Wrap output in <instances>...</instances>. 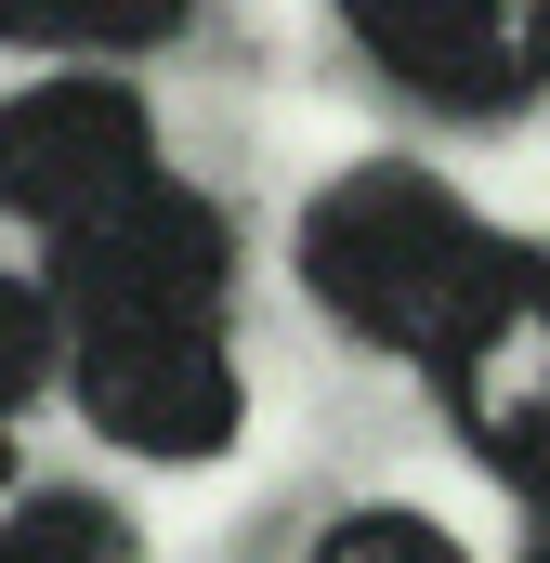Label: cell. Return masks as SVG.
Instances as JSON below:
<instances>
[{"label":"cell","mask_w":550,"mask_h":563,"mask_svg":"<svg viewBox=\"0 0 550 563\" xmlns=\"http://www.w3.org/2000/svg\"><path fill=\"white\" fill-rule=\"evenodd\" d=\"M53 380L79 394V420L106 432V445L170 459V472L223 459L237 420H250V367H237L223 314H119V328H66V367H53Z\"/></svg>","instance_id":"obj_2"},{"label":"cell","mask_w":550,"mask_h":563,"mask_svg":"<svg viewBox=\"0 0 550 563\" xmlns=\"http://www.w3.org/2000/svg\"><path fill=\"white\" fill-rule=\"evenodd\" d=\"M223 276H237V236H223V210L197 197V184H170V170H144L119 184L106 210H79V223H53V314L66 328H119V314H223Z\"/></svg>","instance_id":"obj_3"},{"label":"cell","mask_w":550,"mask_h":563,"mask_svg":"<svg viewBox=\"0 0 550 563\" xmlns=\"http://www.w3.org/2000/svg\"><path fill=\"white\" fill-rule=\"evenodd\" d=\"M53 367H66V314H53V288L0 263V420H13V407L53 380Z\"/></svg>","instance_id":"obj_9"},{"label":"cell","mask_w":550,"mask_h":563,"mask_svg":"<svg viewBox=\"0 0 550 563\" xmlns=\"http://www.w3.org/2000/svg\"><path fill=\"white\" fill-rule=\"evenodd\" d=\"M498 263H512V236H485L407 157H367V170L315 184V210H301V288H315V314L354 328L367 354H407V367L459 328V301Z\"/></svg>","instance_id":"obj_1"},{"label":"cell","mask_w":550,"mask_h":563,"mask_svg":"<svg viewBox=\"0 0 550 563\" xmlns=\"http://www.w3.org/2000/svg\"><path fill=\"white\" fill-rule=\"evenodd\" d=\"M197 0H0V40H40V53H157Z\"/></svg>","instance_id":"obj_8"},{"label":"cell","mask_w":550,"mask_h":563,"mask_svg":"<svg viewBox=\"0 0 550 563\" xmlns=\"http://www.w3.org/2000/svg\"><path fill=\"white\" fill-rule=\"evenodd\" d=\"M341 40L432 106H525L550 79V0H341Z\"/></svg>","instance_id":"obj_6"},{"label":"cell","mask_w":550,"mask_h":563,"mask_svg":"<svg viewBox=\"0 0 550 563\" xmlns=\"http://www.w3.org/2000/svg\"><path fill=\"white\" fill-rule=\"evenodd\" d=\"M525 563H550V511H538V538H525Z\"/></svg>","instance_id":"obj_11"},{"label":"cell","mask_w":550,"mask_h":563,"mask_svg":"<svg viewBox=\"0 0 550 563\" xmlns=\"http://www.w3.org/2000/svg\"><path fill=\"white\" fill-rule=\"evenodd\" d=\"M419 367H432L459 445H472L525 511H550V263L538 250H512L498 276L472 288L459 328H446Z\"/></svg>","instance_id":"obj_4"},{"label":"cell","mask_w":550,"mask_h":563,"mask_svg":"<svg viewBox=\"0 0 550 563\" xmlns=\"http://www.w3.org/2000/svg\"><path fill=\"white\" fill-rule=\"evenodd\" d=\"M0 563H144V538L92 485H0Z\"/></svg>","instance_id":"obj_7"},{"label":"cell","mask_w":550,"mask_h":563,"mask_svg":"<svg viewBox=\"0 0 550 563\" xmlns=\"http://www.w3.org/2000/svg\"><path fill=\"white\" fill-rule=\"evenodd\" d=\"M144 170H157V119H144V92L119 66H53V79L0 92V210L13 223L53 236V223L106 210Z\"/></svg>","instance_id":"obj_5"},{"label":"cell","mask_w":550,"mask_h":563,"mask_svg":"<svg viewBox=\"0 0 550 563\" xmlns=\"http://www.w3.org/2000/svg\"><path fill=\"white\" fill-rule=\"evenodd\" d=\"M301 563H472V551H459V538H446L432 511L381 498V511H341V525H328V538H315Z\"/></svg>","instance_id":"obj_10"}]
</instances>
